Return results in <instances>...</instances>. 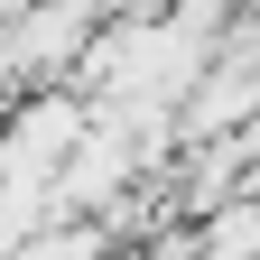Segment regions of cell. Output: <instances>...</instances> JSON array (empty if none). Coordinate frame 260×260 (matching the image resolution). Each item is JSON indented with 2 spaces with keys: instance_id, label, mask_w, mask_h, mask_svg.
<instances>
[{
  "instance_id": "6da1fadb",
  "label": "cell",
  "mask_w": 260,
  "mask_h": 260,
  "mask_svg": "<svg viewBox=\"0 0 260 260\" xmlns=\"http://www.w3.org/2000/svg\"><path fill=\"white\" fill-rule=\"evenodd\" d=\"M84 103L65 84H47V93H19L10 112H0V186L10 195H28V205L47 214V186H56V168L75 158V140H84Z\"/></svg>"
},
{
  "instance_id": "7a4b0ae2",
  "label": "cell",
  "mask_w": 260,
  "mask_h": 260,
  "mask_svg": "<svg viewBox=\"0 0 260 260\" xmlns=\"http://www.w3.org/2000/svg\"><path fill=\"white\" fill-rule=\"evenodd\" d=\"M186 251H195V260H260V205L233 195V205L195 214V223H186Z\"/></svg>"
}]
</instances>
